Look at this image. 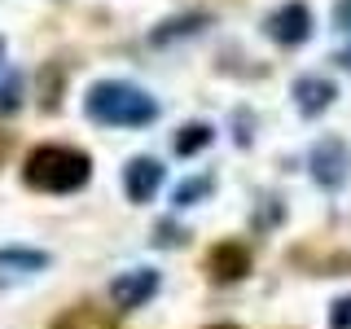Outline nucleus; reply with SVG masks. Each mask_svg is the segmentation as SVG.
<instances>
[{
  "label": "nucleus",
  "instance_id": "14",
  "mask_svg": "<svg viewBox=\"0 0 351 329\" xmlns=\"http://www.w3.org/2000/svg\"><path fill=\"white\" fill-rule=\"evenodd\" d=\"M206 145H211V127L206 123H184L180 136H176V154H180V158H193V154L206 149Z\"/></svg>",
  "mask_w": 351,
  "mask_h": 329
},
{
  "label": "nucleus",
  "instance_id": "21",
  "mask_svg": "<svg viewBox=\"0 0 351 329\" xmlns=\"http://www.w3.org/2000/svg\"><path fill=\"white\" fill-rule=\"evenodd\" d=\"M206 329H237V325H206Z\"/></svg>",
  "mask_w": 351,
  "mask_h": 329
},
{
  "label": "nucleus",
  "instance_id": "12",
  "mask_svg": "<svg viewBox=\"0 0 351 329\" xmlns=\"http://www.w3.org/2000/svg\"><path fill=\"white\" fill-rule=\"evenodd\" d=\"M206 22H211V18H206V14H180V18L162 22V27L154 31L149 40H154V44H171V40H184V36H197V31H202Z\"/></svg>",
  "mask_w": 351,
  "mask_h": 329
},
{
  "label": "nucleus",
  "instance_id": "7",
  "mask_svg": "<svg viewBox=\"0 0 351 329\" xmlns=\"http://www.w3.org/2000/svg\"><path fill=\"white\" fill-rule=\"evenodd\" d=\"M250 272V250L241 246V241H215L211 250H206V277L215 285H233Z\"/></svg>",
  "mask_w": 351,
  "mask_h": 329
},
{
  "label": "nucleus",
  "instance_id": "15",
  "mask_svg": "<svg viewBox=\"0 0 351 329\" xmlns=\"http://www.w3.org/2000/svg\"><path fill=\"white\" fill-rule=\"evenodd\" d=\"M211 184H215L211 175H189V180H184L180 189L171 193V202H176V206H197L202 197H211Z\"/></svg>",
  "mask_w": 351,
  "mask_h": 329
},
{
  "label": "nucleus",
  "instance_id": "3",
  "mask_svg": "<svg viewBox=\"0 0 351 329\" xmlns=\"http://www.w3.org/2000/svg\"><path fill=\"white\" fill-rule=\"evenodd\" d=\"M307 171H312V180L321 184V189H343V184H347V171H351L347 141H338V136L316 141L312 154H307Z\"/></svg>",
  "mask_w": 351,
  "mask_h": 329
},
{
  "label": "nucleus",
  "instance_id": "2",
  "mask_svg": "<svg viewBox=\"0 0 351 329\" xmlns=\"http://www.w3.org/2000/svg\"><path fill=\"white\" fill-rule=\"evenodd\" d=\"M22 180L36 193H75L93 180V158L71 145H36L22 162Z\"/></svg>",
  "mask_w": 351,
  "mask_h": 329
},
{
  "label": "nucleus",
  "instance_id": "4",
  "mask_svg": "<svg viewBox=\"0 0 351 329\" xmlns=\"http://www.w3.org/2000/svg\"><path fill=\"white\" fill-rule=\"evenodd\" d=\"M290 263L303 268L307 277H347L351 272V250L321 246V241H303V246H290Z\"/></svg>",
  "mask_w": 351,
  "mask_h": 329
},
{
  "label": "nucleus",
  "instance_id": "5",
  "mask_svg": "<svg viewBox=\"0 0 351 329\" xmlns=\"http://www.w3.org/2000/svg\"><path fill=\"white\" fill-rule=\"evenodd\" d=\"M268 36L281 44V49H299V44L312 36V9L303 5V0H285L281 9H272L268 14Z\"/></svg>",
  "mask_w": 351,
  "mask_h": 329
},
{
  "label": "nucleus",
  "instance_id": "6",
  "mask_svg": "<svg viewBox=\"0 0 351 329\" xmlns=\"http://www.w3.org/2000/svg\"><path fill=\"white\" fill-rule=\"evenodd\" d=\"M154 294H158V272L154 268H132V272L110 281V299H114L119 312H136V307H145Z\"/></svg>",
  "mask_w": 351,
  "mask_h": 329
},
{
  "label": "nucleus",
  "instance_id": "9",
  "mask_svg": "<svg viewBox=\"0 0 351 329\" xmlns=\"http://www.w3.org/2000/svg\"><path fill=\"white\" fill-rule=\"evenodd\" d=\"M294 101H299V114L303 119H316V114H325V110L338 101V88L329 84V80L303 75V80H294Z\"/></svg>",
  "mask_w": 351,
  "mask_h": 329
},
{
  "label": "nucleus",
  "instance_id": "22",
  "mask_svg": "<svg viewBox=\"0 0 351 329\" xmlns=\"http://www.w3.org/2000/svg\"><path fill=\"white\" fill-rule=\"evenodd\" d=\"M0 158H5V136H0Z\"/></svg>",
  "mask_w": 351,
  "mask_h": 329
},
{
  "label": "nucleus",
  "instance_id": "17",
  "mask_svg": "<svg viewBox=\"0 0 351 329\" xmlns=\"http://www.w3.org/2000/svg\"><path fill=\"white\" fill-rule=\"evenodd\" d=\"M184 237H189V233H184L180 224H167V219L154 228V246H184Z\"/></svg>",
  "mask_w": 351,
  "mask_h": 329
},
{
  "label": "nucleus",
  "instance_id": "18",
  "mask_svg": "<svg viewBox=\"0 0 351 329\" xmlns=\"http://www.w3.org/2000/svg\"><path fill=\"white\" fill-rule=\"evenodd\" d=\"M329 329H351V294L329 307Z\"/></svg>",
  "mask_w": 351,
  "mask_h": 329
},
{
  "label": "nucleus",
  "instance_id": "1",
  "mask_svg": "<svg viewBox=\"0 0 351 329\" xmlns=\"http://www.w3.org/2000/svg\"><path fill=\"white\" fill-rule=\"evenodd\" d=\"M84 114L93 119V123H106V127H145V123L158 119V101L136 84L101 80V84L88 88Z\"/></svg>",
  "mask_w": 351,
  "mask_h": 329
},
{
  "label": "nucleus",
  "instance_id": "16",
  "mask_svg": "<svg viewBox=\"0 0 351 329\" xmlns=\"http://www.w3.org/2000/svg\"><path fill=\"white\" fill-rule=\"evenodd\" d=\"M18 106H22V80L18 75H5L0 80V114H14Z\"/></svg>",
  "mask_w": 351,
  "mask_h": 329
},
{
  "label": "nucleus",
  "instance_id": "23",
  "mask_svg": "<svg viewBox=\"0 0 351 329\" xmlns=\"http://www.w3.org/2000/svg\"><path fill=\"white\" fill-rule=\"evenodd\" d=\"M0 53H5V40H0Z\"/></svg>",
  "mask_w": 351,
  "mask_h": 329
},
{
  "label": "nucleus",
  "instance_id": "10",
  "mask_svg": "<svg viewBox=\"0 0 351 329\" xmlns=\"http://www.w3.org/2000/svg\"><path fill=\"white\" fill-rule=\"evenodd\" d=\"M62 93H66V62H44L36 75V101L44 114H58L62 110Z\"/></svg>",
  "mask_w": 351,
  "mask_h": 329
},
{
  "label": "nucleus",
  "instance_id": "11",
  "mask_svg": "<svg viewBox=\"0 0 351 329\" xmlns=\"http://www.w3.org/2000/svg\"><path fill=\"white\" fill-rule=\"evenodd\" d=\"M49 329H119V321L110 312H101V307H93V303H75V307H66Z\"/></svg>",
  "mask_w": 351,
  "mask_h": 329
},
{
  "label": "nucleus",
  "instance_id": "13",
  "mask_svg": "<svg viewBox=\"0 0 351 329\" xmlns=\"http://www.w3.org/2000/svg\"><path fill=\"white\" fill-rule=\"evenodd\" d=\"M0 268H14V272H40L49 268V255L31 246H0Z\"/></svg>",
  "mask_w": 351,
  "mask_h": 329
},
{
  "label": "nucleus",
  "instance_id": "20",
  "mask_svg": "<svg viewBox=\"0 0 351 329\" xmlns=\"http://www.w3.org/2000/svg\"><path fill=\"white\" fill-rule=\"evenodd\" d=\"M338 66H343V71H351V49H343V53H338Z\"/></svg>",
  "mask_w": 351,
  "mask_h": 329
},
{
  "label": "nucleus",
  "instance_id": "8",
  "mask_svg": "<svg viewBox=\"0 0 351 329\" xmlns=\"http://www.w3.org/2000/svg\"><path fill=\"white\" fill-rule=\"evenodd\" d=\"M123 189L132 202H149L162 189V162L158 158H132L123 167Z\"/></svg>",
  "mask_w": 351,
  "mask_h": 329
},
{
  "label": "nucleus",
  "instance_id": "19",
  "mask_svg": "<svg viewBox=\"0 0 351 329\" xmlns=\"http://www.w3.org/2000/svg\"><path fill=\"white\" fill-rule=\"evenodd\" d=\"M334 27L351 31V0H338V5H334Z\"/></svg>",
  "mask_w": 351,
  "mask_h": 329
}]
</instances>
